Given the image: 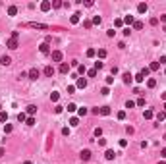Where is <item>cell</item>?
<instances>
[{"label":"cell","mask_w":166,"mask_h":164,"mask_svg":"<svg viewBox=\"0 0 166 164\" xmlns=\"http://www.w3.org/2000/svg\"><path fill=\"white\" fill-rule=\"evenodd\" d=\"M149 69H151V72H158V69H160V64H158V62H153V64L149 66Z\"/></svg>","instance_id":"19"},{"label":"cell","mask_w":166,"mask_h":164,"mask_svg":"<svg viewBox=\"0 0 166 164\" xmlns=\"http://www.w3.org/2000/svg\"><path fill=\"white\" fill-rule=\"evenodd\" d=\"M95 54H97V50H95V48H87V58H93Z\"/></svg>","instance_id":"33"},{"label":"cell","mask_w":166,"mask_h":164,"mask_svg":"<svg viewBox=\"0 0 166 164\" xmlns=\"http://www.w3.org/2000/svg\"><path fill=\"white\" fill-rule=\"evenodd\" d=\"M164 74H166V69H164Z\"/></svg>","instance_id":"58"},{"label":"cell","mask_w":166,"mask_h":164,"mask_svg":"<svg viewBox=\"0 0 166 164\" xmlns=\"http://www.w3.org/2000/svg\"><path fill=\"white\" fill-rule=\"evenodd\" d=\"M75 87H79V89H85V87H87V79H85V77H77V83H75Z\"/></svg>","instance_id":"2"},{"label":"cell","mask_w":166,"mask_h":164,"mask_svg":"<svg viewBox=\"0 0 166 164\" xmlns=\"http://www.w3.org/2000/svg\"><path fill=\"white\" fill-rule=\"evenodd\" d=\"M133 27H135V29H143V21H135Z\"/></svg>","instance_id":"42"},{"label":"cell","mask_w":166,"mask_h":164,"mask_svg":"<svg viewBox=\"0 0 166 164\" xmlns=\"http://www.w3.org/2000/svg\"><path fill=\"white\" fill-rule=\"evenodd\" d=\"M101 21H102L101 16H95V17H93V23H95V25H101Z\"/></svg>","instance_id":"35"},{"label":"cell","mask_w":166,"mask_h":164,"mask_svg":"<svg viewBox=\"0 0 166 164\" xmlns=\"http://www.w3.org/2000/svg\"><path fill=\"white\" fill-rule=\"evenodd\" d=\"M141 74H143V75H145V77H147V75H149V74H151V69H149V68H143V69H141Z\"/></svg>","instance_id":"43"},{"label":"cell","mask_w":166,"mask_h":164,"mask_svg":"<svg viewBox=\"0 0 166 164\" xmlns=\"http://www.w3.org/2000/svg\"><path fill=\"white\" fill-rule=\"evenodd\" d=\"M124 23H127V25H133V23H135V17H133V16H126V17H124Z\"/></svg>","instance_id":"14"},{"label":"cell","mask_w":166,"mask_h":164,"mask_svg":"<svg viewBox=\"0 0 166 164\" xmlns=\"http://www.w3.org/2000/svg\"><path fill=\"white\" fill-rule=\"evenodd\" d=\"M68 72H70V64H66V62H62L60 64V74H68Z\"/></svg>","instance_id":"6"},{"label":"cell","mask_w":166,"mask_h":164,"mask_svg":"<svg viewBox=\"0 0 166 164\" xmlns=\"http://www.w3.org/2000/svg\"><path fill=\"white\" fill-rule=\"evenodd\" d=\"M27 77L33 79V81H35V79H39V69H37V68H31L29 72H27Z\"/></svg>","instance_id":"1"},{"label":"cell","mask_w":166,"mask_h":164,"mask_svg":"<svg viewBox=\"0 0 166 164\" xmlns=\"http://www.w3.org/2000/svg\"><path fill=\"white\" fill-rule=\"evenodd\" d=\"M147 87H149V89L157 87V79H153V77H151V79H147Z\"/></svg>","instance_id":"21"},{"label":"cell","mask_w":166,"mask_h":164,"mask_svg":"<svg viewBox=\"0 0 166 164\" xmlns=\"http://www.w3.org/2000/svg\"><path fill=\"white\" fill-rule=\"evenodd\" d=\"M135 81H137V83H143V81H145V75L141 74V72H139V74L135 75Z\"/></svg>","instance_id":"26"},{"label":"cell","mask_w":166,"mask_h":164,"mask_svg":"<svg viewBox=\"0 0 166 164\" xmlns=\"http://www.w3.org/2000/svg\"><path fill=\"white\" fill-rule=\"evenodd\" d=\"M106 35H108V37H114V35H116V31L110 29V31H106Z\"/></svg>","instance_id":"50"},{"label":"cell","mask_w":166,"mask_h":164,"mask_svg":"<svg viewBox=\"0 0 166 164\" xmlns=\"http://www.w3.org/2000/svg\"><path fill=\"white\" fill-rule=\"evenodd\" d=\"M52 60L54 62H62V52L60 50H54L52 52Z\"/></svg>","instance_id":"8"},{"label":"cell","mask_w":166,"mask_h":164,"mask_svg":"<svg viewBox=\"0 0 166 164\" xmlns=\"http://www.w3.org/2000/svg\"><path fill=\"white\" fill-rule=\"evenodd\" d=\"M97 56H99V58H104V56H106V50H104V48H99V50H97Z\"/></svg>","instance_id":"28"},{"label":"cell","mask_w":166,"mask_h":164,"mask_svg":"<svg viewBox=\"0 0 166 164\" xmlns=\"http://www.w3.org/2000/svg\"><path fill=\"white\" fill-rule=\"evenodd\" d=\"M70 125H72V127L79 125V118H72V120H70Z\"/></svg>","instance_id":"34"},{"label":"cell","mask_w":166,"mask_h":164,"mask_svg":"<svg viewBox=\"0 0 166 164\" xmlns=\"http://www.w3.org/2000/svg\"><path fill=\"white\" fill-rule=\"evenodd\" d=\"M4 153H6V149H4V147H0V156H4Z\"/></svg>","instance_id":"53"},{"label":"cell","mask_w":166,"mask_h":164,"mask_svg":"<svg viewBox=\"0 0 166 164\" xmlns=\"http://www.w3.org/2000/svg\"><path fill=\"white\" fill-rule=\"evenodd\" d=\"M114 25H116V27H122V25H124V19H116V21H114Z\"/></svg>","instance_id":"44"},{"label":"cell","mask_w":166,"mask_h":164,"mask_svg":"<svg viewBox=\"0 0 166 164\" xmlns=\"http://www.w3.org/2000/svg\"><path fill=\"white\" fill-rule=\"evenodd\" d=\"M116 118H118V120H126V110H120V112L116 114Z\"/></svg>","instance_id":"31"},{"label":"cell","mask_w":166,"mask_h":164,"mask_svg":"<svg viewBox=\"0 0 166 164\" xmlns=\"http://www.w3.org/2000/svg\"><path fill=\"white\" fill-rule=\"evenodd\" d=\"M35 112H37V106L35 104H29V106H27V114H29V116H35Z\"/></svg>","instance_id":"12"},{"label":"cell","mask_w":166,"mask_h":164,"mask_svg":"<svg viewBox=\"0 0 166 164\" xmlns=\"http://www.w3.org/2000/svg\"><path fill=\"white\" fill-rule=\"evenodd\" d=\"M122 79H124V83H126V85H129V83L133 81V75H131V74H124Z\"/></svg>","instance_id":"7"},{"label":"cell","mask_w":166,"mask_h":164,"mask_svg":"<svg viewBox=\"0 0 166 164\" xmlns=\"http://www.w3.org/2000/svg\"><path fill=\"white\" fill-rule=\"evenodd\" d=\"M160 156H162V158H166V149H162V151H160Z\"/></svg>","instance_id":"52"},{"label":"cell","mask_w":166,"mask_h":164,"mask_svg":"<svg viewBox=\"0 0 166 164\" xmlns=\"http://www.w3.org/2000/svg\"><path fill=\"white\" fill-rule=\"evenodd\" d=\"M50 8H52V4H50L48 0H44V2H41V10H43V12H48Z\"/></svg>","instance_id":"5"},{"label":"cell","mask_w":166,"mask_h":164,"mask_svg":"<svg viewBox=\"0 0 166 164\" xmlns=\"http://www.w3.org/2000/svg\"><path fill=\"white\" fill-rule=\"evenodd\" d=\"M79 156H81V160H89V158H91V151H89V149H85V151L79 153Z\"/></svg>","instance_id":"4"},{"label":"cell","mask_w":166,"mask_h":164,"mask_svg":"<svg viewBox=\"0 0 166 164\" xmlns=\"http://www.w3.org/2000/svg\"><path fill=\"white\" fill-rule=\"evenodd\" d=\"M87 75H89V77H97V69H95V68H93V69H89V72H87Z\"/></svg>","instance_id":"36"},{"label":"cell","mask_w":166,"mask_h":164,"mask_svg":"<svg viewBox=\"0 0 166 164\" xmlns=\"http://www.w3.org/2000/svg\"><path fill=\"white\" fill-rule=\"evenodd\" d=\"M160 21H166V14H164V16H160Z\"/></svg>","instance_id":"54"},{"label":"cell","mask_w":166,"mask_h":164,"mask_svg":"<svg viewBox=\"0 0 166 164\" xmlns=\"http://www.w3.org/2000/svg\"><path fill=\"white\" fill-rule=\"evenodd\" d=\"M66 108H68V112H75V110H77V106H75L74 102H70V104H68Z\"/></svg>","instance_id":"29"},{"label":"cell","mask_w":166,"mask_h":164,"mask_svg":"<svg viewBox=\"0 0 166 164\" xmlns=\"http://www.w3.org/2000/svg\"><path fill=\"white\" fill-rule=\"evenodd\" d=\"M74 93H75V85H70L68 87V95H74Z\"/></svg>","instance_id":"41"},{"label":"cell","mask_w":166,"mask_h":164,"mask_svg":"<svg viewBox=\"0 0 166 164\" xmlns=\"http://www.w3.org/2000/svg\"><path fill=\"white\" fill-rule=\"evenodd\" d=\"M50 100H52V102H58V100H60V95H58V93H50Z\"/></svg>","instance_id":"25"},{"label":"cell","mask_w":166,"mask_h":164,"mask_svg":"<svg viewBox=\"0 0 166 164\" xmlns=\"http://www.w3.org/2000/svg\"><path fill=\"white\" fill-rule=\"evenodd\" d=\"M133 106H135V102H133V100H127V102H126V108H133Z\"/></svg>","instance_id":"45"},{"label":"cell","mask_w":166,"mask_h":164,"mask_svg":"<svg viewBox=\"0 0 166 164\" xmlns=\"http://www.w3.org/2000/svg\"><path fill=\"white\" fill-rule=\"evenodd\" d=\"M135 104H137V106H145V99H137Z\"/></svg>","instance_id":"46"},{"label":"cell","mask_w":166,"mask_h":164,"mask_svg":"<svg viewBox=\"0 0 166 164\" xmlns=\"http://www.w3.org/2000/svg\"><path fill=\"white\" fill-rule=\"evenodd\" d=\"M25 124H27V125H35V116H29V118L25 120Z\"/></svg>","instance_id":"32"},{"label":"cell","mask_w":166,"mask_h":164,"mask_svg":"<svg viewBox=\"0 0 166 164\" xmlns=\"http://www.w3.org/2000/svg\"><path fill=\"white\" fill-rule=\"evenodd\" d=\"M79 16H81V14H74V16L70 17V21L74 23V25H77V23H79Z\"/></svg>","instance_id":"17"},{"label":"cell","mask_w":166,"mask_h":164,"mask_svg":"<svg viewBox=\"0 0 166 164\" xmlns=\"http://www.w3.org/2000/svg\"><path fill=\"white\" fill-rule=\"evenodd\" d=\"M44 75H46V77H52L54 75V68L52 66H46V68H44Z\"/></svg>","instance_id":"9"},{"label":"cell","mask_w":166,"mask_h":164,"mask_svg":"<svg viewBox=\"0 0 166 164\" xmlns=\"http://www.w3.org/2000/svg\"><path fill=\"white\" fill-rule=\"evenodd\" d=\"M95 135H97V137H101V135H102V130H101V127H97V130H95Z\"/></svg>","instance_id":"47"},{"label":"cell","mask_w":166,"mask_h":164,"mask_svg":"<svg viewBox=\"0 0 166 164\" xmlns=\"http://www.w3.org/2000/svg\"><path fill=\"white\" fill-rule=\"evenodd\" d=\"M102 66H104L102 62H99V60L95 62V69H97V72H99V69H102Z\"/></svg>","instance_id":"38"},{"label":"cell","mask_w":166,"mask_h":164,"mask_svg":"<svg viewBox=\"0 0 166 164\" xmlns=\"http://www.w3.org/2000/svg\"><path fill=\"white\" fill-rule=\"evenodd\" d=\"M16 14H18V8H16V6H10L8 8V16H16Z\"/></svg>","instance_id":"24"},{"label":"cell","mask_w":166,"mask_h":164,"mask_svg":"<svg viewBox=\"0 0 166 164\" xmlns=\"http://www.w3.org/2000/svg\"><path fill=\"white\" fill-rule=\"evenodd\" d=\"M99 114H101V116H108V114H110V108H108V106H101V108H99Z\"/></svg>","instance_id":"10"},{"label":"cell","mask_w":166,"mask_h":164,"mask_svg":"<svg viewBox=\"0 0 166 164\" xmlns=\"http://www.w3.org/2000/svg\"><path fill=\"white\" fill-rule=\"evenodd\" d=\"M62 110H64V106H56V108H54V112H56V114H60Z\"/></svg>","instance_id":"49"},{"label":"cell","mask_w":166,"mask_h":164,"mask_svg":"<svg viewBox=\"0 0 166 164\" xmlns=\"http://www.w3.org/2000/svg\"><path fill=\"white\" fill-rule=\"evenodd\" d=\"M91 25H93V21H89V19H87V21H83V27H87V29H89Z\"/></svg>","instance_id":"48"},{"label":"cell","mask_w":166,"mask_h":164,"mask_svg":"<svg viewBox=\"0 0 166 164\" xmlns=\"http://www.w3.org/2000/svg\"><path fill=\"white\" fill-rule=\"evenodd\" d=\"M77 72H79L81 75H85V74H87V68H85V64H79V66H77Z\"/></svg>","instance_id":"20"},{"label":"cell","mask_w":166,"mask_h":164,"mask_svg":"<svg viewBox=\"0 0 166 164\" xmlns=\"http://www.w3.org/2000/svg\"><path fill=\"white\" fill-rule=\"evenodd\" d=\"M157 120H158V122H164V120H166V112H164V110L157 114Z\"/></svg>","instance_id":"23"},{"label":"cell","mask_w":166,"mask_h":164,"mask_svg":"<svg viewBox=\"0 0 166 164\" xmlns=\"http://www.w3.org/2000/svg\"><path fill=\"white\" fill-rule=\"evenodd\" d=\"M23 164H31V162H29V160H25V162H23Z\"/></svg>","instance_id":"56"},{"label":"cell","mask_w":166,"mask_h":164,"mask_svg":"<svg viewBox=\"0 0 166 164\" xmlns=\"http://www.w3.org/2000/svg\"><path fill=\"white\" fill-rule=\"evenodd\" d=\"M158 164H166V162H164V160H160V162H158Z\"/></svg>","instance_id":"55"},{"label":"cell","mask_w":166,"mask_h":164,"mask_svg":"<svg viewBox=\"0 0 166 164\" xmlns=\"http://www.w3.org/2000/svg\"><path fill=\"white\" fill-rule=\"evenodd\" d=\"M104 156H106V160H114V156H116V153H114V151H110V149H108V151L104 153Z\"/></svg>","instance_id":"16"},{"label":"cell","mask_w":166,"mask_h":164,"mask_svg":"<svg viewBox=\"0 0 166 164\" xmlns=\"http://www.w3.org/2000/svg\"><path fill=\"white\" fill-rule=\"evenodd\" d=\"M12 130H14V127H12L10 124H6V125H4V133H12Z\"/></svg>","instance_id":"37"},{"label":"cell","mask_w":166,"mask_h":164,"mask_svg":"<svg viewBox=\"0 0 166 164\" xmlns=\"http://www.w3.org/2000/svg\"><path fill=\"white\" fill-rule=\"evenodd\" d=\"M60 6H64L60 0H54V2H52V8H60Z\"/></svg>","instance_id":"40"},{"label":"cell","mask_w":166,"mask_h":164,"mask_svg":"<svg viewBox=\"0 0 166 164\" xmlns=\"http://www.w3.org/2000/svg\"><path fill=\"white\" fill-rule=\"evenodd\" d=\"M29 25L35 29H48V25H44V23H29Z\"/></svg>","instance_id":"18"},{"label":"cell","mask_w":166,"mask_h":164,"mask_svg":"<svg viewBox=\"0 0 166 164\" xmlns=\"http://www.w3.org/2000/svg\"><path fill=\"white\" fill-rule=\"evenodd\" d=\"M6 46H8V48H12V50H16V48L19 46V44H18V39H10L8 43H6Z\"/></svg>","instance_id":"3"},{"label":"cell","mask_w":166,"mask_h":164,"mask_svg":"<svg viewBox=\"0 0 166 164\" xmlns=\"http://www.w3.org/2000/svg\"><path fill=\"white\" fill-rule=\"evenodd\" d=\"M114 83V77H106V85H112Z\"/></svg>","instance_id":"51"},{"label":"cell","mask_w":166,"mask_h":164,"mask_svg":"<svg viewBox=\"0 0 166 164\" xmlns=\"http://www.w3.org/2000/svg\"><path fill=\"white\" fill-rule=\"evenodd\" d=\"M87 112H89L87 108H79V110H77V114H79V116H85V114H87Z\"/></svg>","instance_id":"39"},{"label":"cell","mask_w":166,"mask_h":164,"mask_svg":"<svg viewBox=\"0 0 166 164\" xmlns=\"http://www.w3.org/2000/svg\"><path fill=\"white\" fill-rule=\"evenodd\" d=\"M0 62H2V66H10V64H12V58H10V56H2Z\"/></svg>","instance_id":"15"},{"label":"cell","mask_w":166,"mask_h":164,"mask_svg":"<svg viewBox=\"0 0 166 164\" xmlns=\"http://www.w3.org/2000/svg\"><path fill=\"white\" fill-rule=\"evenodd\" d=\"M164 112H166V102H164Z\"/></svg>","instance_id":"57"},{"label":"cell","mask_w":166,"mask_h":164,"mask_svg":"<svg viewBox=\"0 0 166 164\" xmlns=\"http://www.w3.org/2000/svg\"><path fill=\"white\" fill-rule=\"evenodd\" d=\"M0 122H8V112H4V110L0 112Z\"/></svg>","instance_id":"30"},{"label":"cell","mask_w":166,"mask_h":164,"mask_svg":"<svg viewBox=\"0 0 166 164\" xmlns=\"http://www.w3.org/2000/svg\"><path fill=\"white\" fill-rule=\"evenodd\" d=\"M143 116H145V120H151V118L155 116V112H153V110H145V112H143Z\"/></svg>","instance_id":"22"},{"label":"cell","mask_w":166,"mask_h":164,"mask_svg":"<svg viewBox=\"0 0 166 164\" xmlns=\"http://www.w3.org/2000/svg\"><path fill=\"white\" fill-rule=\"evenodd\" d=\"M25 120H27V114L25 112H19L18 114V122H25Z\"/></svg>","instance_id":"27"},{"label":"cell","mask_w":166,"mask_h":164,"mask_svg":"<svg viewBox=\"0 0 166 164\" xmlns=\"http://www.w3.org/2000/svg\"><path fill=\"white\" fill-rule=\"evenodd\" d=\"M39 50L43 52V54H48V52H50V48H48V43H43V44L39 46Z\"/></svg>","instance_id":"13"},{"label":"cell","mask_w":166,"mask_h":164,"mask_svg":"<svg viewBox=\"0 0 166 164\" xmlns=\"http://www.w3.org/2000/svg\"><path fill=\"white\" fill-rule=\"evenodd\" d=\"M147 10H149V6L145 4V2H141V4L137 6V12H139V14H145V12H147Z\"/></svg>","instance_id":"11"}]
</instances>
